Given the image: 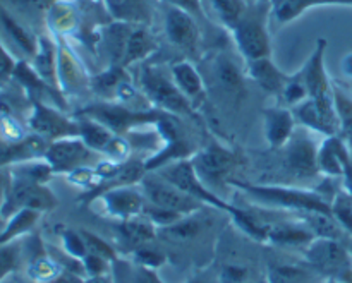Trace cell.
Listing matches in <instances>:
<instances>
[{
  "label": "cell",
  "instance_id": "7c38bea8",
  "mask_svg": "<svg viewBox=\"0 0 352 283\" xmlns=\"http://www.w3.org/2000/svg\"><path fill=\"white\" fill-rule=\"evenodd\" d=\"M102 155L93 151L81 137H64L48 143L45 161L54 174H71L72 170L88 165H95Z\"/></svg>",
  "mask_w": 352,
  "mask_h": 283
},
{
  "label": "cell",
  "instance_id": "8fae6325",
  "mask_svg": "<svg viewBox=\"0 0 352 283\" xmlns=\"http://www.w3.org/2000/svg\"><path fill=\"white\" fill-rule=\"evenodd\" d=\"M140 185L143 189L146 203L170 210V212H177L181 215H192V213L201 212L205 206L198 199L172 184L170 181L162 177L158 172H146Z\"/></svg>",
  "mask_w": 352,
  "mask_h": 283
},
{
  "label": "cell",
  "instance_id": "5bb4252c",
  "mask_svg": "<svg viewBox=\"0 0 352 283\" xmlns=\"http://www.w3.org/2000/svg\"><path fill=\"white\" fill-rule=\"evenodd\" d=\"M292 113L296 117V122L301 124L305 129L311 131V133L322 134L323 137L342 133V122L337 115L333 102H320V100L308 98L294 106Z\"/></svg>",
  "mask_w": 352,
  "mask_h": 283
},
{
  "label": "cell",
  "instance_id": "d6986e66",
  "mask_svg": "<svg viewBox=\"0 0 352 283\" xmlns=\"http://www.w3.org/2000/svg\"><path fill=\"white\" fill-rule=\"evenodd\" d=\"M351 148L342 134L329 136L322 141L316 155L320 175L327 179H342L344 170L351 160Z\"/></svg>",
  "mask_w": 352,
  "mask_h": 283
},
{
  "label": "cell",
  "instance_id": "f6af8a7d",
  "mask_svg": "<svg viewBox=\"0 0 352 283\" xmlns=\"http://www.w3.org/2000/svg\"><path fill=\"white\" fill-rule=\"evenodd\" d=\"M82 270H85L86 278H96V277H107L110 273V268H112V261H109L107 258L98 256V254L88 253L81 260Z\"/></svg>",
  "mask_w": 352,
  "mask_h": 283
},
{
  "label": "cell",
  "instance_id": "30bf717a",
  "mask_svg": "<svg viewBox=\"0 0 352 283\" xmlns=\"http://www.w3.org/2000/svg\"><path fill=\"white\" fill-rule=\"evenodd\" d=\"M28 129L47 139L48 143L79 136V122L76 117H72V113L67 115L65 110L43 102H31Z\"/></svg>",
  "mask_w": 352,
  "mask_h": 283
},
{
  "label": "cell",
  "instance_id": "f1b7e54d",
  "mask_svg": "<svg viewBox=\"0 0 352 283\" xmlns=\"http://www.w3.org/2000/svg\"><path fill=\"white\" fill-rule=\"evenodd\" d=\"M0 31L6 40L12 43L26 58H31L38 48V36L31 33L24 24H21L12 14L0 9Z\"/></svg>",
  "mask_w": 352,
  "mask_h": 283
},
{
  "label": "cell",
  "instance_id": "ac0fdd59",
  "mask_svg": "<svg viewBox=\"0 0 352 283\" xmlns=\"http://www.w3.org/2000/svg\"><path fill=\"white\" fill-rule=\"evenodd\" d=\"M261 115H263L265 139H267L268 148L272 151L282 150L298 129L292 109L284 105L267 106L263 109Z\"/></svg>",
  "mask_w": 352,
  "mask_h": 283
},
{
  "label": "cell",
  "instance_id": "11a10c76",
  "mask_svg": "<svg viewBox=\"0 0 352 283\" xmlns=\"http://www.w3.org/2000/svg\"><path fill=\"white\" fill-rule=\"evenodd\" d=\"M344 191L349 192V194H352V151H351V160L349 163H347L346 170H344Z\"/></svg>",
  "mask_w": 352,
  "mask_h": 283
},
{
  "label": "cell",
  "instance_id": "6da1fadb",
  "mask_svg": "<svg viewBox=\"0 0 352 283\" xmlns=\"http://www.w3.org/2000/svg\"><path fill=\"white\" fill-rule=\"evenodd\" d=\"M230 188L239 189L244 196L258 205L270 206L275 210H287V212H327L332 213V201L327 199L316 189H301L294 185L270 184V182H243L232 179Z\"/></svg>",
  "mask_w": 352,
  "mask_h": 283
},
{
  "label": "cell",
  "instance_id": "6125c7cd",
  "mask_svg": "<svg viewBox=\"0 0 352 283\" xmlns=\"http://www.w3.org/2000/svg\"><path fill=\"white\" fill-rule=\"evenodd\" d=\"M89 2H95V0H89Z\"/></svg>",
  "mask_w": 352,
  "mask_h": 283
},
{
  "label": "cell",
  "instance_id": "74e56055",
  "mask_svg": "<svg viewBox=\"0 0 352 283\" xmlns=\"http://www.w3.org/2000/svg\"><path fill=\"white\" fill-rule=\"evenodd\" d=\"M165 234V239L174 240V242H182V240H191L201 232V222L196 218V213L184 216L181 222L174 223V225L162 229Z\"/></svg>",
  "mask_w": 352,
  "mask_h": 283
},
{
  "label": "cell",
  "instance_id": "4dcf8cb0",
  "mask_svg": "<svg viewBox=\"0 0 352 283\" xmlns=\"http://www.w3.org/2000/svg\"><path fill=\"white\" fill-rule=\"evenodd\" d=\"M298 215H299V222L305 223L306 229H308L315 237L340 240L342 239L344 232H346L332 213L302 212V213H298Z\"/></svg>",
  "mask_w": 352,
  "mask_h": 283
},
{
  "label": "cell",
  "instance_id": "db71d44e",
  "mask_svg": "<svg viewBox=\"0 0 352 283\" xmlns=\"http://www.w3.org/2000/svg\"><path fill=\"white\" fill-rule=\"evenodd\" d=\"M7 188H9V172L0 168V208H2L3 199H6Z\"/></svg>",
  "mask_w": 352,
  "mask_h": 283
},
{
  "label": "cell",
  "instance_id": "7402d4cb",
  "mask_svg": "<svg viewBox=\"0 0 352 283\" xmlns=\"http://www.w3.org/2000/svg\"><path fill=\"white\" fill-rule=\"evenodd\" d=\"M170 76L174 79L175 86L181 89L182 95L192 103V105H198L199 102H203L206 96V88H205V79H203L201 72L196 69V65L192 64L188 58H182V60H175L170 64Z\"/></svg>",
  "mask_w": 352,
  "mask_h": 283
},
{
  "label": "cell",
  "instance_id": "4316f807",
  "mask_svg": "<svg viewBox=\"0 0 352 283\" xmlns=\"http://www.w3.org/2000/svg\"><path fill=\"white\" fill-rule=\"evenodd\" d=\"M315 239L302 222H275L268 223L267 244L278 247H302Z\"/></svg>",
  "mask_w": 352,
  "mask_h": 283
},
{
  "label": "cell",
  "instance_id": "680465c9",
  "mask_svg": "<svg viewBox=\"0 0 352 283\" xmlns=\"http://www.w3.org/2000/svg\"><path fill=\"white\" fill-rule=\"evenodd\" d=\"M188 283H212V282H210V278L206 277V275H199V277H195L192 280H189Z\"/></svg>",
  "mask_w": 352,
  "mask_h": 283
},
{
  "label": "cell",
  "instance_id": "e0dca14e",
  "mask_svg": "<svg viewBox=\"0 0 352 283\" xmlns=\"http://www.w3.org/2000/svg\"><path fill=\"white\" fill-rule=\"evenodd\" d=\"M95 201L102 203L107 215L110 218L119 220V222L141 215L144 210V205H146V198H144L143 189H141L140 184L107 191L103 194H100Z\"/></svg>",
  "mask_w": 352,
  "mask_h": 283
},
{
  "label": "cell",
  "instance_id": "ffe728a7",
  "mask_svg": "<svg viewBox=\"0 0 352 283\" xmlns=\"http://www.w3.org/2000/svg\"><path fill=\"white\" fill-rule=\"evenodd\" d=\"M144 174H146V168H144V160L141 158H127L126 161L120 163V167L117 168V172L113 175H110L109 179L100 182L96 188L85 191L78 198L79 205H91L100 194L107 191H112L117 188H126V185H138L143 181Z\"/></svg>",
  "mask_w": 352,
  "mask_h": 283
},
{
  "label": "cell",
  "instance_id": "816d5d0a",
  "mask_svg": "<svg viewBox=\"0 0 352 283\" xmlns=\"http://www.w3.org/2000/svg\"><path fill=\"white\" fill-rule=\"evenodd\" d=\"M131 283H164V282H162V278L158 277L155 270L136 267L133 271V277H131Z\"/></svg>",
  "mask_w": 352,
  "mask_h": 283
},
{
  "label": "cell",
  "instance_id": "277c9868",
  "mask_svg": "<svg viewBox=\"0 0 352 283\" xmlns=\"http://www.w3.org/2000/svg\"><path fill=\"white\" fill-rule=\"evenodd\" d=\"M138 86L151 106L177 117H195L196 106L175 86L170 71L165 74L158 65L143 64L138 76Z\"/></svg>",
  "mask_w": 352,
  "mask_h": 283
},
{
  "label": "cell",
  "instance_id": "91938a15",
  "mask_svg": "<svg viewBox=\"0 0 352 283\" xmlns=\"http://www.w3.org/2000/svg\"><path fill=\"white\" fill-rule=\"evenodd\" d=\"M16 283H36V282L30 280V278H28L26 275H24V277H16Z\"/></svg>",
  "mask_w": 352,
  "mask_h": 283
},
{
  "label": "cell",
  "instance_id": "9f6ffc18",
  "mask_svg": "<svg viewBox=\"0 0 352 283\" xmlns=\"http://www.w3.org/2000/svg\"><path fill=\"white\" fill-rule=\"evenodd\" d=\"M344 72H346L347 76H351L352 78V54L347 55L346 58H344Z\"/></svg>",
  "mask_w": 352,
  "mask_h": 283
},
{
  "label": "cell",
  "instance_id": "c3c4849f",
  "mask_svg": "<svg viewBox=\"0 0 352 283\" xmlns=\"http://www.w3.org/2000/svg\"><path fill=\"white\" fill-rule=\"evenodd\" d=\"M248 268L239 267V264H227L222 268L220 275H217L219 283H248Z\"/></svg>",
  "mask_w": 352,
  "mask_h": 283
},
{
  "label": "cell",
  "instance_id": "d590c367",
  "mask_svg": "<svg viewBox=\"0 0 352 283\" xmlns=\"http://www.w3.org/2000/svg\"><path fill=\"white\" fill-rule=\"evenodd\" d=\"M64 270L60 267L57 260L43 254V256L36 258V260H31L28 261V267H26V277L30 280L36 282V283H50L54 278L58 277V273Z\"/></svg>",
  "mask_w": 352,
  "mask_h": 283
},
{
  "label": "cell",
  "instance_id": "7a4b0ae2",
  "mask_svg": "<svg viewBox=\"0 0 352 283\" xmlns=\"http://www.w3.org/2000/svg\"><path fill=\"white\" fill-rule=\"evenodd\" d=\"M74 117H86V119L96 120L109 127L117 136L127 137L134 131L141 127L155 126L158 120L164 119L167 112L160 109H133L119 102H95L89 105L81 106L79 110L72 112Z\"/></svg>",
  "mask_w": 352,
  "mask_h": 283
},
{
  "label": "cell",
  "instance_id": "ba28073f",
  "mask_svg": "<svg viewBox=\"0 0 352 283\" xmlns=\"http://www.w3.org/2000/svg\"><path fill=\"white\" fill-rule=\"evenodd\" d=\"M153 172H158L162 177L170 181L172 184L177 185L179 189L188 192L189 196L198 199V201L203 203L205 206H212V208L220 210V212L229 213L230 216H232L234 213L237 212V208H239V206L227 203L226 199L220 198L219 194H215L208 185L203 184V181L198 177L195 167H192L191 158H188V160L174 161V163H168L165 165V167L158 168V170H153Z\"/></svg>",
  "mask_w": 352,
  "mask_h": 283
},
{
  "label": "cell",
  "instance_id": "f546056e",
  "mask_svg": "<svg viewBox=\"0 0 352 283\" xmlns=\"http://www.w3.org/2000/svg\"><path fill=\"white\" fill-rule=\"evenodd\" d=\"M103 3L113 21L150 26L151 7L148 0H103Z\"/></svg>",
  "mask_w": 352,
  "mask_h": 283
},
{
  "label": "cell",
  "instance_id": "94428289",
  "mask_svg": "<svg viewBox=\"0 0 352 283\" xmlns=\"http://www.w3.org/2000/svg\"><path fill=\"white\" fill-rule=\"evenodd\" d=\"M323 283H342V282H339V280H333V278H327L325 282Z\"/></svg>",
  "mask_w": 352,
  "mask_h": 283
},
{
  "label": "cell",
  "instance_id": "603a6c76",
  "mask_svg": "<svg viewBox=\"0 0 352 283\" xmlns=\"http://www.w3.org/2000/svg\"><path fill=\"white\" fill-rule=\"evenodd\" d=\"M246 76L253 82H256L263 91L270 95L280 96L289 74L278 69V65L272 60V57L256 58V60L246 62Z\"/></svg>",
  "mask_w": 352,
  "mask_h": 283
},
{
  "label": "cell",
  "instance_id": "f5cc1de1",
  "mask_svg": "<svg viewBox=\"0 0 352 283\" xmlns=\"http://www.w3.org/2000/svg\"><path fill=\"white\" fill-rule=\"evenodd\" d=\"M50 283H86V277H82L78 271L65 270L64 268V270L58 273V277L54 278Z\"/></svg>",
  "mask_w": 352,
  "mask_h": 283
},
{
  "label": "cell",
  "instance_id": "8d00e7d4",
  "mask_svg": "<svg viewBox=\"0 0 352 283\" xmlns=\"http://www.w3.org/2000/svg\"><path fill=\"white\" fill-rule=\"evenodd\" d=\"M309 98L308 86H306L305 79H302L301 72H294V74H289L287 82H285L284 89L280 93V105L289 106V109H294L299 103H302L305 100Z\"/></svg>",
  "mask_w": 352,
  "mask_h": 283
},
{
  "label": "cell",
  "instance_id": "4fadbf2b",
  "mask_svg": "<svg viewBox=\"0 0 352 283\" xmlns=\"http://www.w3.org/2000/svg\"><path fill=\"white\" fill-rule=\"evenodd\" d=\"M164 30L167 40L179 50L198 55L201 45V30L192 14L179 7L164 3Z\"/></svg>",
  "mask_w": 352,
  "mask_h": 283
},
{
  "label": "cell",
  "instance_id": "6f0895ef",
  "mask_svg": "<svg viewBox=\"0 0 352 283\" xmlns=\"http://www.w3.org/2000/svg\"><path fill=\"white\" fill-rule=\"evenodd\" d=\"M86 283H112L110 277H96V278H86Z\"/></svg>",
  "mask_w": 352,
  "mask_h": 283
},
{
  "label": "cell",
  "instance_id": "b9f144b4",
  "mask_svg": "<svg viewBox=\"0 0 352 283\" xmlns=\"http://www.w3.org/2000/svg\"><path fill=\"white\" fill-rule=\"evenodd\" d=\"M143 215L146 216V218H150V222L153 223L157 229H167V227L174 225V223L181 222L184 216H188V215H181V213L177 212H170V210L160 208V206L150 205V203L144 205Z\"/></svg>",
  "mask_w": 352,
  "mask_h": 283
},
{
  "label": "cell",
  "instance_id": "3957f363",
  "mask_svg": "<svg viewBox=\"0 0 352 283\" xmlns=\"http://www.w3.org/2000/svg\"><path fill=\"white\" fill-rule=\"evenodd\" d=\"M270 14L272 0H256L248 3L244 16L230 31L237 52L246 62L272 57V36L268 30Z\"/></svg>",
  "mask_w": 352,
  "mask_h": 283
},
{
  "label": "cell",
  "instance_id": "cb8c5ba5",
  "mask_svg": "<svg viewBox=\"0 0 352 283\" xmlns=\"http://www.w3.org/2000/svg\"><path fill=\"white\" fill-rule=\"evenodd\" d=\"M157 50L158 41L155 40L153 33L150 31V26H146V24H134L129 33V38H127L122 67L129 69L131 65L141 64L146 58H150Z\"/></svg>",
  "mask_w": 352,
  "mask_h": 283
},
{
  "label": "cell",
  "instance_id": "44dd1931",
  "mask_svg": "<svg viewBox=\"0 0 352 283\" xmlns=\"http://www.w3.org/2000/svg\"><path fill=\"white\" fill-rule=\"evenodd\" d=\"M212 78L223 95L230 98H243L246 93V72L227 54H217L212 60Z\"/></svg>",
  "mask_w": 352,
  "mask_h": 283
},
{
  "label": "cell",
  "instance_id": "60d3db41",
  "mask_svg": "<svg viewBox=\"0 0 352 283\" xmlns=\"http://www.w3.org/2000/svg\"><path fill=\"white\" fill-rule=\"evenodd\" d=\"M131 258H133L134 267L150 268V270H157L165 263V254L162 251L155 249L150 244H144V246L134 249L131 253Z\"/></svg>",
  "mask_w": 352,
  "mask_h": 283
},
{
  "label": "cell",
  "instance_id": "7bdbcfd3",
  "mask_svg": "<svg viewBox=\"0 0 352 283\" xmlns=\"http://www.w3.org/2000/svg\"><path fill=\"white\" fill-rule=\"evenodd\" d=\"M58 236H60L62 247H64V253L67 256L74 258V260H82L88 254V247H86L81 232H76L72 229H64Z\"/></svg>",
  "mask_w": 352,
  "mask_h": 283
},
{
  "label": "cell",
  "instance_id": "484cf974",
  "mask_svg": "<svg viewBox=\"0 0 352 283\" xmlns=\"http://www.w3.org/2000/svg\"><path fill=\"white\" fill-rule=\"evenodd\" d=\"M116 232L119 236L120 244L127 247L129 253H133L134 249L144 246V244H150L157 237V227L141 213L134 218L119 222V225L116 227Z\"/></svg>",
  "mask_w": 352,
  "mask_h": 283
},
{
  "label": "cell",
  "instance_id": "d4e9b609",
  "mask_svg": "<svg viewBox=\"0 0 352 283\" xmlns=\"http://www.w3.org/2000/svg\"><path fill=\"white\" fill-rule=\"evenodd\" d=\"M79 12L74 0H57L45 14L52 36H72L79 27Z\"/></svg>",
  "mask_w": 352,
  "mask_h": 283
},
{
  "label": "cell",
  "instance_id": "5b68a950",
  "mask_svg": "<svg viewBox=\"0 0 352 283\" xmlns=\"http://www.w3.org/2000/svg\"><path fill=\"white\" fill-rule=\"evenodd\" d=\"M191 161L203 184L208 185L215 194H219V189L230 188L234 170L239 165V155L213 139L201 150L196 151L191 157Z\"/></svg>",
  "mask_w": 352,
  "mask_h": 283
},
{
  "label": "cell",
  "instance_id": "7dc6e473",
  "mask_svg": "<svg viewBox=\"0 0 352 283\" xmlns=\"http://www.w3.org/2000/svg\"><path fill=\"white\" fill-rule=\"evenodd\" d=\"M16 64L17 60L12 57V54L7 50V47L2 41V36H0V88H3L7 82L12 81Z\"/></svg>",
  "mask_w": 352,
  "mask_h": 283
},
{
  "label": "cell",
  "instance_id": "836d02e7",
  "mask_svg": "<svg viewBox=\"0 0 352 283\" xmlns=\"http://www.w3.org/2000/svg\"><path fill=\"white\" fill-rule=\"evenodd\" d=\"M213 12L226 30L232 31L248 9L246 0H208Z\"/></svg>",
  "mask_w": 352,
  "mask_h": 283
},
{
  "label": "cell",
  "instance_id": "9a60e30c",
  "mask_svg": "<svg viewBox=\"0 0 352 283\" xmlns=\"http://www.w3.org/2000/svg\"><path fill=\"white\" fill-rule=\"evenodd\" d=\"M327 47H329V41L325 38L316 40L311 55L299 71L308 86L309 98L320 100V102H333V81L329 78V72L325 69Z\"/></svg>",
  "mask_w": 352,
  "mask_h": 283
},
{
  "label": "cell",
  "instance_id": "681fc988",
  "mask_svg": "<svg viewBox=\"0 0 352 283\" xmlns=\"http://www.w3.org/2000/svg\"><path fill=\"white\" fill-rule=\"evenodd\" d=\"M17 9L24 10L28 14H47L48 9L54 5L57 0H12Z\"/></svg>",
  "mask_w": 352,
  "mask_h": 283
},
{
  "label": "cell",
  "instance_id": "83f0119b",
  "mask_svg": "<svg viewBox=\"0 0 352 283\" xmlns=\"http://www.w3.org/2000/svg\"><path fill=\"white\" fill-rule=\"evenodd\" d=\"M30 64L33 65V69L41 79H45L48 84L58 88L57 40H55V36H52V34H41V36H38V48L33 57L30 58Z\"/></svg>",
  "mask_w": 352,
  "mask_h": 283
},
{
  "label": "cell",
  "instance_id": "ab89813d",
  "mask_svg": "<svg viewBox=\"0 0 352 283\" xmlns=\"http://www.w3.org/2000/svg\"><path fill=\"white\" fill-rule=\"evenodd\" d=\"M332 215L347 234H352V194L337 192L332 201Z\"/></svg>",
  "mask_w": 352,
  "mask_h": 283
},
{
  "label": "cell",
  "instance_id": "52a82bcc",
  "mask_svg": "<svg viewBox=\"0 0 352 283\" xmlns=\"http://www.w3.org/2000/svg\"><path fill=\"white\" fill-rule=\"evenodd\" d=\"M305 260L322 277L339 282L352 280V256L340 240L315 237L306 246Z\"/></svg>",
  "mask_w": 352,
  "mask_h": 283
},
{
  "label": "cell",
  "instance_id": "9c48e42d",
  "mask_svg": "<svg viewBox=\"0 0 352 283\" xmlns=\"http://www.w3.org/2000/svg\"><path fill=\"white\" fill-rule=\"evenodd\" d=\"M277 151L280 153L282 170L294 181H311L320 175L316 163L318 144L309 136L308 129H296L289 143Z\"/></svg>",
  "mask_w": 352,
  "mask_h": 283
},
{
  "label": "cell",
  "instance_id": "8992f818",
  "mask_svg": "<svg viewBox=\"0 0 352 283\" xmlns=\"http://www.w3.org/2000/svg\"><path fill=\"white\" fill-rule=\"evenodd\" d=\"M57 196L47 188V184H38L9 172V188L0 208V218H10L19 210H36L40 213L52 212L57 208Z\"/></svg>",
  "mask_w": 352,
  "mask_h": 283
},
{
  "label": "cell",
  "instance_id": "2e32d148",
  "mask_svg": "<svg viewBox=\"0 0 352 283\" xmlns=\"http://www.w3.org/2000/svg\"><path fill=\"white\" fill-rule=\"evenodd\" d=\"M57 40V81L64 96L74 95L79 89L89 86V78L78 58L76 52L69 47L67 36H55Z\"/></svg>",
  "mask_w": 352,
  "mask_h": 283
},
{
  "label": "cell",
  "instance_id": "1f68e13d",
  "mask_svg": "<svg viewBox=\"0 0 352 283\" xmlns=\"http://www.w3.org/2000/svg\"><path fill=\"white\" fill-rule=\"evenodd\" d=\"M40 216L41 213L36 210H19V212L14 213L10 218H7L6 227L0 230V244L14 242L19 237L30 234L38 223Z\"/></svg>",
  "mask_w": 352,
  "mask_h": 283
},
{
  "label": "cell",
  "instance_id": "bcb514c9",
  "mask_svg": "<svg viewBox=\"0 0 352 283\" xmlns=\"http://www.w3.org/2000/svg\"><path fill=\"white\" fill-rule=\"evenodd\" d=\"M333 105L339 115L342 127L352 122V96L344 91L339 84L333 82Z\"/></svg>",
  "mask_w": 352,
  "mask_h": 283
},
{
  "label": "cell",
  "instance_id": "f907efd6",
  "mask_svg": "<svg viewBox=\"0 0 352 283\" xmlns=\"http://www.w3.org/2000/svg\"><path fill=\"white\" fill-rule=\"evenodd\" d=\"M167 5L179 7V9L186 10V12L192 14L196 19H203L205 17V10H203V0H162Z\"/></svg>",
  "mask_w": 352,
  "mask_h": 283
},
{
  "label": "cell",
  "instance_id": "e575fe53",
  "mask_svg": "<svg viewBox=\"0 0 352 283\" xmlns=\"http://www.w3.org/2000/svg\"><path fill=\"white\" fill-rule=\"evenodd\" d=\"M315 270H306L299 264H274L268 267V283H309Z\"/></svg>",
  "mask_w": 352,
  "mask_h": 283
},
{
  "label": "cell",
  "instance_id": "f35d334b",
  "mask_svg": "<svg viewBox=\"0 0 352 283\" xmlns=\"http://www.w3.org/2000/svg\"><path fill=\"white\" fill-rule=\"evenodd\" d=\"M21 254H23V247L19 246L17 240L0 244V282L6 280L9 275H12L19 268Z\"/></svg>",
  "mask_w": 352,
  "mask_h": 283
},
{
  "label": "cell",
  "instance_id": "d6a6232c",
  "mask_svg": "<svg viewBox=\"0 0 352 283\" xmlns=\"http://www.w3.org/2000/svg\"><path fill=\"white\" fill-rule=\"evenodd\" d=\"M320 5H337V0H272V14L277 23L285 24Z\"/></svg>",
  "mask_w": 352,
  "mask_h": 283
},
{
  "label": "cell",
  "instance_id": "ee69618b",
  "mask_svg": "<svg viewBox=\"0 0 352 283\" xmlns=\"http://www.w3.org/2000/svg\"><path fill=\"white\" fill-rule=\"evenodd\" d=\"M79 232H81L82 239H85L86 247H88V253L98 254V256L107 258L109 261L116 263L117 256H119L116 251V247H112L109 242H107V240H103L102 237H98L96 234L89 232V230H79Z\"/></svg>",
  "mask_w": 352,
  "mask_h": 283
}]
</instances>
